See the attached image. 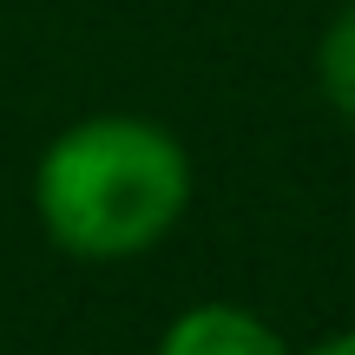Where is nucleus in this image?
Here are the masks:
<instances>
[{
  "label": "nucleus",
  "mask_w": 355,
  "mask_h": 355,
  "mask_svg": "<svg viewBox=\"0 0 355 355\" xmlns=\"http://www.w3.org/2000/svg\"><path fill=\"white\" fill-rule=\"evenodd\" d=\"M191 152L139 112H92L66 125L33 165V217L73 263H132L158 250L191 211Z\"/></svg>",
  "instance_id": "obj_1"
},
{
  "label": "nucleus",
  "mask_w": 355,
  "mask_h": 355,
  "mask_svg": "<svg viewBox=\"0 0 355 355\" xmlns=\"http://www.w3.org/2000/svg\"><path fill=\"white\" fill-rule=\"evenodd\" d=\"M303 355H355V329H336V336H322V343H309Z\"/></svg>",
  "instance_id": "obj_4"
},
{
  "label": "nucleus",
  "mask_w": 355,
  "mask_h": 355,
  "mask_svg": "<svg viewBox=\"0 0 355 355\" xmlns=\"http://www.w3.org/2000/svg\"><path fill=\"white\" fill-rule=\"evenodd\" d=\"M316 86H322V105L343 125H355V0L329 13V26L316 40Z\"/></svg>",
  "instance_id": "obj_3"
},
{
  "label": "nucleus",
  "mask_w": 355,
  "mask_h": 355,
  "mask_svg": "<svg viewBox=\"0 0 355 355\" xmlns=\"http://www.w3.org/2000/svg\"><path fill=\"white\" fill-rule=\"evenodd\" d=\"M152 355H296L283 343V329L270 316H257L250 303H191L165 322V336L152 343Z\"/></svg>",
  "instance_id": "obj_2"
}]
</instances>
